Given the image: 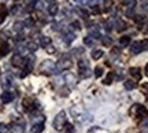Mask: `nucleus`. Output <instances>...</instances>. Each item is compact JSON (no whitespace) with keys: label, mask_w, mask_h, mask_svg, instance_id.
<instances>
[{"label":"nucleus","mask_w":148,"mask_h":133,"mask_svg":"<svg viewBox=\"0 0 148 133\" xmlns=\"http://www.w3.org/2000/svg\"><path fill=\"white\" fill-rule=\"evenodd\" d=\"M66 123L64 121V112H59L56 118H55V121H53V128L56 129V130H63V125Z\"/></svg>","instance_id":"nucleus-1"},{"label":"nucleus","mask_w":148,"mask_h":133,"mask_svg":"<svg viewBox=\"0 0 148 133\" xmlns=\"http://www.w3.org/2000/svg\"><path fill=\"white\" fill-rule=\"evenodd\" d=\"M53 69V62L52 60H44L42 64L40 66V73L42 74H49Z\"/></svg>","instance_id":"nucleus-2"},{"label":"nucleus","mask_w":148,"mask_h":133,"mask_svg":"<svg viewBox=\"0 0 148 133\" xmlns=\"http://www.w3.org/2000/svg\"><path fill=\"white\" fill-rule=\"evenodd\" d=\"M71 59L69 58V56H63V58L59 60V63H58V71H60V70H66V69H69L70 66H71Z\"/></svg>","instance_id":"nucleus-3"},{"label":"nucleus","mask_w":148,"mask_h":133,"mask_svg":"<svg viewBox=\"0 0 148 133\" xmlns=\"http://www.w3.org/2000/svg\"><path fill=\"white\" fill-rule=\"evenodd\" d=\"M134 107V110L137 111V117L138 118H148V110L145 108V107H143V106H133Z\"/></svg>","instance_id":"nucleus-4"},{"label":"nucleus","mask_w":148,"mask_h":133,"mask_svg":"<svg viewBox=\"0 0 148 133\" xmlns=\"http://www.w3.org/2000/svg\"><path fill=\"white\" fill-rule=\"evenodd\" d=\"M11 64L12 66H15V67H19L23 64V58H22V55L19 53H15L12 58H11Z\"/></svg>","instance_id":"nucleus-5"},{"label":"nucleus","mask_w":148,"mask_h":133,"mask_svg":"<svg viewBox=\"0 0 148 133\" xmlns=\"http://www.w3.org/2000/svg\"><path fill=\"white\" fill-rule=\"evenodd\" d=\"M141 51H143L141 41H134V43L132 44V47H130V52H132L133 55H137V53H140Z\"/></svg>","instance_id":"nucleus-6"},{"label":"nucleus","mask_w":148,"mask_h":133,"mask_svg":"<svg viewBox=\"0 0 148 133\" xmlns=\"http://www.w3.org/2000/svg\"><path fill=\"white\" fill-rule=\"evenodd\" d=\"M12 100H14V95L11 92H3L1 93V101L3 103H10Z\"/></svg>","instance_id":"nucleus-7"},{"label":"nucleus","mask_w":148,"mask_h":133,"mask_svg":"<svg viewBox=\"0 0 148 133\" xmlns=\"http://www.w3.org/2000/svg\"><path fill=\"white\" fill-rule=\"evenodd\" d=\"M129 73H130L136 80H140V78H141V71H140L138 67H130V69H129Z\"/></svg>","instance_id":"nucleus-8"},{"label":"nucleus","mask_w":148,"mask_h":133,"mask_svg":"<svg viewBox=\"0 0 148 133\" xmlns=\"http://www.w3.org/2000/svg\"><path fill=\"white\" fill-rule=\"evenodd\" d=\"M8 51H10V45H8V43H1V45H0V55H7L8 53Z\"/></svg>","instance_id":"nucleus-9"},{"label":"nucleus","mask_w":148,"mask_h":133,"mask_svg":"<svg viewBox=\"0 0 148 133\" xmlns=\"http://www.w3.org/2000/svg\"><path fill=\"white\" fill-rule=\"evenodd\" d=\"M42 130H44V123H34L32 126L33 133H41Z\"/></svg>","instance_id":"nucleus-10"},{"label":"nucleus","mask_w":148,"mask_h":133,"mask_svg":"<svg viewBox=\"0 0 148 133\" xmlns=\"http://www.w3.org/2000/svg\"><path fill=\"white\" fill-rule=\"evenodd\" d=\"M33 100L32 99H29V97H26V99H23V106H25V108H26L27 111H30L33 108Z\"/></svg>","instance_id":"nucleus-11"},{"label":"nucleus","mask_w":148,"mask_h":133,"mask_svg":"<svg viewBox=\"0 0 148 133\" xmlns=\"http://www.w3.org/2000/svg\"><path fill=\"white\" fill-rule=\"evenodd\" d=\"M48 12H49L51 15H55V14L58 12V5L55 4V3H51L49 7H48Z\"/></svg>","instance_id":"nucleus-12"},{"label":"nucleus","mask_w":148,"mask_h":133,"mask_svg":"<svg viewBox=\"0 0 148 133\" xmlns=\"http://www.w3.org/2000/svg\"><path fill=\"white\" fill-rule=\"evenodd\" d=\"M49 44H51V38L49 37H41L40 38V45H41V47H48V45H49Z\"/></svg>","instance_id":"nucleus-13"},{"label":"nucleus","mask_w":148,"mask_h":133,"mask_svg":"<svg viewBox=\"0 0 148 133\" xmlns=\"http://www.w3.org/2000/svg\"><path fill=\"white\" fill-rule=\"evenodd\" d=\"M129 43H130V37L129 36H123V37L119 38V44H121L122 47H126Z\"/></svg>","instance_id":"nucleus-14"},{"label":"nucleus","mask_w":148,"mask_h":133,"mask_svg":"<svg viewBox=\"0 0 148 133\" xmlns=\"http://www.w3.org/2000/svg\"><path fill=\"white\" fill-rule=\"evenodd\" d=\"M115 27H116V30H123V29L126 27V23H125L123 21H121V19H116Z\"/></svg>","instance_id":"nucleus-15"},{"label":"nucleus","mask_w":148,"mask_h":133,"mask_svg":"<svg viewBox=\"0 0 148 133\" xmlns=\"http://www.w3.org/2000/svg\"><path fill=\"white\" fill-rule=\"evenodd\" d=\"M101 56H103V51H101V49H96V51H93V52H92V58L95 59V60L100 59Z\"/></svg>","instance_id":"nucleus-16"},{"label":"nucleus","mask_w":148,"mask_h":133,"mask_svg":"<svg viewBox=\"0 0 148 133\" xmlns=\"http://www.w3.org/2000/svg\"><path fill=\"white\" fill-rule=\"evenodd\" d=\"M63 130L66 133H73V130H74V126L71 125V123H69V122H66L63 125Z\"/></svg>","instance_id":"nucleus-17"},{"label":"nucleus","mask_w":148,"mask_h":133,"mask_svg":"<svg viewBox=\"0 0 148 133\" xmlns=\"http://www.w3.org/2000/svg\"><path fill=\"white\" fill-rule=\"evenodd\" d=\"M134 86H136V82H134V81H126V82H125V88H126L127 90H132V89H134Z\"/></svg>","instance_id":"nucleus-18"},{"label":"nucleus","mask_w":148,"mask_h":133,"mask_svg":"<svg viewBox=\"0 0 148 133\" xmlns=\"http://www.w3.org/2000/svg\"><path fill=\"white\" fill-rule=\"evenodd\" d=\"M112 78H114V74H112V73H108L106 77V80L103 81V84H104V85H110L111 82H112Z\"/></svg>","instance_id":"nucleus-19"},{"label":"nucleus","mask_w":148,"mask_h":133,"mask_svg":"<svg viewBox=\"0 0 148 133\" xmlns=\"http://www.w3.org/2000/svg\"><path fill=\"white\" fill-rule=\"evenodd\" d=\"M5 14H7V11H5V7H4V5H1V7H0V23L4 21Z\"/></svg>","instance_id":"nucleus-20"},{"label":"nucleus","mask_w":148,"mask_h":133,"mask_svg":"<svg viewBox=\"0 0 148 133\" xmlns=\"http://www.w3.org/2000/svg\"><path fill=\"white\" fill-rule=\"evenodd\" d=\"M37 47H38V45H37V44L34 43V41H30V43H27V44H26V48L29 49V51H36Z\"/></svg>","instance_id":"nucleus-21"},{"label":"nucleus","mask_w":148,"mask_h":133,"mask_svg":"<svg viewBox=\"0 0 148 133\" xmlns=\"http://www.w3.org/2000/svg\"><path fill=\"white\" fill-rule=\"evenodd\" d=\"M103 5H104V11H110V8L112 7V0H104Z\"/></svg>","instance_id":"nucleus-22"},{"label":"nucleus","mask_w":148,"mask_h":133,"mask_svg":"<svg viewBox=\"0 0 148 133\" xmlns=\"http://www.w3.org/2000/svg\"><path fill=\"white\" fill-rule=\"evenodd\" d=\"M73 40H74V34H73V33H67V34H64V41H66L67 44H70Z\"/></svg>","instance_id":"nucleus-23"},{"label":"nucleus","mask_w":148,"mask_h":133,"mask_svg":"<svg viewBox=\"0 0 148 133\" xmlns=\"http://www.w3.org/2000/svg\"><path fill=\"white\" fill-rule=\"evenodd\" d=\"M123 4L127 5V7H133L136 4V0H123Z\"/></svg>","instance_id":"nucleus-24"},{"label":"nucleus","mask_w":148,"mask_h":133,"mask_svg":"<svg viewBox=\"0 0 148 133\" xmlns=\"http://www.w3.org/2000/svg\"><path fill=\"white\" fill-rule=\"evenodd\" d=\"M8 132V126L5 123H0V133H7Z\"/></svg>","instance_id":"nucleus-25"},{"label":"nucleus","mask_w":148,"mask_h":133,"mask_svg":"<svg viewBox=\"0 0 148 133\" xmlns=\"http://www.w3.org/2000/svg\"><path fill=\"white\" fill-rule=\"evenodd\" d=\"M140 89H141V92H143L144 95H145V96H147V97H148V84H143Z\"/></svg>","instance_id":"nucleus-26"},{"label":"nucleus","mask_w":148,"mask_h":133,"mask_svg":"<svg viewBox=\"0 0 148 133\" xmlns=\"http://www.w3.org/2000/svg\"><path fill=\"white\" fill-rule=\"evenodd\" d=\"M84 44L85 45H88V47H90V45L93 44V41H92V38L90 37H85L84 38Z\"/></svg>","instance_id":"nucleus-27"},{"label":"nucleus","mask_w":148,"mask_h":133,"mask_svg":"<svg viewBox=\"0 0 148 133\" xmlns=\"http://www.w3.org/2000/svg\"><path fill=\"white\" fill-rule=\"evenodd\" d=\"M23 25H25V26H33V19L32 18H27V19H25V22H23Z\"/></svg>","instance_id":"nucleus-28"},{"label":"nucleus","mask_w":148,"mask_h":133,"mask_svg":"<svg viewBox=\"0 0 148 133\" xmlns=\"http://www.w3.org/2000/svg\"><path fill=\"white\" fill-rule=\"evenodd\" d=\"M21 132H22V126L12 125V133H21Z\"/></svg>","instance_id":"nucleus-29"},{"label":"nucleus","mask_w":148,"mask_h":133,"mask_svg":"<svg viewBox=\"0 0 148 133\" xmlns=\"http://www.w3.org/2000/svg\"><path fill=\"white\" fill-rule=\"evenodd\" d=\"M22 26H23V23H21V22H16L15 25H14V29H15L16 32H21Z\"/></svg>","instance_id":"nucleus-30"},{"label":"nucleus","mask_w":148,"mask_h":133,"mask_svg":"<svg viewBox=\"0 0 148 133\" xmlns=\"http://www.w3.org/2000/svg\"><path fill=\"white\" fill-rule=\"evenodd\" d=\"M101 74H103V69H101V67H96L95 69V75L96 77H100Z\"/></svg>","instance_id":"nucleus-31"},{"label":"nucleus","mask_w":148,"mask_h":133,"mask_svg":"<svg viewBox=\"0 0 148 133\" xmlns=\"http://www.w3.org/2000/svg\"><path fill=\"white\" fill-rule=\"evenodd\" d=\"M103 44H104V45H110V44H111V38L110 37H104V38H103Z\"/></svg>","instance_id":"nucleus-32"},{"label":"nucleus","mask_w":148,"mask_h":133,"mask_svg":"<svg viewBox=\"0 0 148 133\" xmlns=\"http://www.w3.org/2000/svg\"><path fill=\"white\" fill-rule=\"evenodd\" d=\"M19 7H18V5H14V7H12V8H11V12H12V14H18V12H19Z\"/></svg>","instance_id":"nucleus-33"},{"label":"nucleus","mask_w":148,"mask_h":133,"mask_svg":"<svg viewBox=\"0 0 148 133\" xmlns=\"http://www.w3.org/2000/svg\"><path fill=\"white\" fill-rule=\"evenodd\" d=\"M141 45H143V51H144V49H148V40L141 41Z\"/></svg>","instance_id":"nucleus-34"},{"label":"nucleus","mask_w":148,"mask_h":133,"mask_svg":"<svg viewBox=\"0 0 148 133\" xmlns=\"http://www.w3.org/2000/svg\"><path fill=\"white\" fill-rule=\"evenodd\" d=\"M73 26L75 27V29H81V25H79L78 21H74V22H73Z\"/></svg>","instance_id":"nucleus-35"},{"label":"nucleus","mask_w":148,"mask_h":133,"mask_svg":"<svg viewBox=\"0 0 148 133\" xmlns=\"http://www.w3.org/2000/svg\"><path fill=\"white\" fill-rule=\"evenodd\" d=\"M111 53H112V55H116V56H118V55H119V49H118V48H114V49L111 51Z\"/></svg>","instance_id":"nucleus-36"},{"label":"nucleus","mask_w":148,"mask_h":133,"mask_svg":"<svg viewBox=\"0 0 148 133\" xmlns=\"http://www.w3.org/2000/svg\"><path fill=\"white\" fill-rule=\"evenodd\" d=\"M92 11H93L95 14H99V7H97V5H95V7L92 8Z\"/></svg>","instance_id":"nucleus-37"},{"label":"nucleus","mask_w":148,"mask_h":133,"mask_svg":"<svg viewBox=\"0 0 148 133\" xmlns=\"http://www.w3.org/2000/svg\"><path fill=\"white\" fill-rule=\"evenodd\" d=\"M90 34H92L93 37H100V34H99V33H97V32H92V33H90Z\"/></svg>","instance_id":"nucleus-38"},{"label":"nucleus","mask_w":148,"mask_h":133,"mask_svg":"<svg viewBox=\"0 0 148 133\" xmlns=\"http://www.w3.org/2000/svg\"><path fill=\"white\" fill-rule=\"evenodd\" d=\"M141 5H148V0H141Z\"/></svg>","instance_id":"nucleus-39"},{"label":"nucleus","mask_w":148,"mask_h":133,"mask_svg":"<svg viewBox=\"0 0 148 133\" xmlns=\"http://www.w3.org/2000/svg\"><path fill=\"white\" fill-rule=\"evenodd\" d=\"M47 1H49V3H53V0H47Z\"/></svg>","instance_id":"nucleus-40"}]
</instances>
